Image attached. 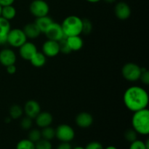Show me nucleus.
I'll list each match as a JSON object with an SVG mask.
<instances>
[{
    "instance_id": "obj_1",
    "label": "nucleus",
    "mask_w": 149,
    "mask_h": 149,
    "mask_svg": "<svg viewBox=\"0 0 149 149\" xmlns=\"http://www.w3.org/2000/svg\"><path fill=\"white\" fill-rule=\"evenodd\" d=\"M123 102L127 109L135 112L147 109L149 102L148 94L146 90L139 86H132L125 90Z\"/></svg>"
},
{
    "instance_id": "obj_2",
    "label": "nucleus",
    "mask_w": 149,
    "mask_h": 149,
    "mask_svg": "<svg viewBox=\"0 0 149 149\" xmlns=\"http://www.w3.org/2000/svg\"><path fill=\"white\" fill-rule=\"evenodd\" d=\"M132 117V129L138 134L148 135L149 134V111L144 109L133 112Z\"/></svg>"
},
{
    "instance_id": "obj_3",
    "label": "nucleus",
    "mask_w": 149,
    "mask_h": 149,
    "mask_svg": "<svg viewBox=\"0 0 149 149\" xmlns=\"http://www.w3.org/2000/svg\"><path fill=\"white\" fill-rule=\"evenodd\" d=\"M63 31L65 37L79 36L82 31V19L77 15H70L62 22Z\"/></svg>"
},
{
    "instance_id": "obj_4",
    "label": "nucleus",
    "mask_w": 149,
    "mask_h": 149,
    "mask_svg": "<svg viewBox=\"0 0 149 149\" xmlns=\"http://www.w3.org/2000/svg\"><path fill=\"white\" fill-rule=\"evenodd\" d=\"M122 74L124 78L128 81L134 82L138 81L141 74V68L136 63H127L123 66Z\"/></svg>"
},
{
    "instance_id": "obj_5",
    "label": "nucleus",
    "mask_w": 149,
    "mask_h": 149,
    "mask_svg": "<svg viewBox=\"0 0 149 149\" xmlns=\"http://www.w3.org/2000/svg\"><path fill=\"white\" fill-rule=\"evenodd\" d=\"M27 42V37L23 30L20 29H11L7 34V43L10 46L19 48Z\"/></svg>"
},
{
    "instance_id": "obj_6",
    "label": "nucleus",
    "mask_w": 149,
    "mask_h": 149,
    "mask_svg": "<svg viewBox=\"0 0 149 149\" xmlns=\"http://www.w3.org/2000/svg\"><path fill=\"white\" fill-rule=\"evenodd\" d=\"M55 137L61 142L69 143L75 137V132L70 125L63 124L55 130Z\"/></svg>"
},
{
    "instance_id": "obj_7",
    "label": "nucleus",
    "mask_w": 149,
    "mask_h": 149,
    "mask_svg": "<svg viewBox=\"0 0 149 149\" xmlns=\"http://www.w3.org/2000/svg\"><path fill=\"white\" fill-rule=\"evenodd\" d=\"M29 10L31 15L37 18L48 15L49 7L45 0H33L29 6Z\"/></svg>"
},
{
    "instance_id": "obj_8",
    "label": "nucleus",
    "mask_w": 149,
    "mask_h": 149,
    "mask_svg": "<svg viewBox=\"0 0 149 149\" xmlns=\"http://www.w3.org/2000/svg\"><path fill=\"white\" fill-rule=\"evenodd\" d=\"M44 33L46 35L47 38L48 39L56 41V42H59L60 40H61V39L65 37L61 24L55 23V22H53L47 29V30L45 31Z\"/></svg>"
},
{
    "instance_id": "obj_9",
    "label": "nucleus",
    "mask_w": 149,
    "mask_h": 149,
    "mask_svg": "<svg viewBox=\"0 0 149 149\" xmlns=\"http://www.w3.org/2000/svg\"><path fill=\"white\" fill-rule=\"evenodd\" d=\"M42 53L48 58H54L57 56L60 53L58 42L48 39L42 45Z\"/></svg>"
},
{
    "instance_id": "obj_10",
    "label": "nucleus",
    "mask_w": 149,
    "mask_h": 149,
    "mask_svg": "<svg viewBox=\"0 0 149 149\" xmlns=\"http://www.w3.org/2000/svg\"><path fill=\"white\" fill-rule=\"evenodd\" d=\"M36 52L37 48L36 45L30 42H26L19 47V55L26 61H30Z\"/></svg>"
},
{
    "instance_id": "obj_11",
    "label": "nucleus",
    "mask_w": 149,
    "mask_h": 149,
    "mask_svg": "<svg viewBox=\"0 0 149 149\" xmlns=\"http://www.w3.org/2000/svg\"><path fill=\"white\" fill-rule=\"evenodd\" d=\"M23 112L26 113V116H29L32 119H35L36 116L41 112V106L36 100H29L25 103Z\"/></svg>"
},
{
    "instance_id": "obj_12",
    "label": "nucleus",
    "mask_w": 149,
    "mask_h": 149,
    "mask_svg": "<svg viewBox=\"0 0 149 149\" xmlns=\"http://www.w3.org/2000/svg\"><path fill=\"white\" fill-rule=\"evenodd\" d=\"M114 13L116 17L119 20H127L131 15V9L127 3L120 1L115 6Z\"/></svg>"
},
{
    "instance_id": "obj_13",
    "label": "nucleus",
    "mask_w": 149,
    "mask_h": 149,
    "mask_svg": "<svg viewBox=\"0 0 149 149\" xmlns=\"http://www.w3.org/2000/svg\"><path fill=\"white\" fill-rule=\"evenodd\" d=\"M17 57L13 50L10 49H4L0 52V63L4 66L13 65L15 63Z\"/></svg>"
},
{
    "instance_id": "obj_14",
    "label": "nucleus",
    "mask_w": 149,
    "mask_h": 149,
    "mask_svg": "<svg viewBox=\"0 0 149 149\" xmlns=\"http://www.w3.org/2000/svg\"><path fill=\"white\" fill-rule=\"evenodd\" d=\"M76 124L81 128H88L93 125V117L87 112H81L77 116L75 119Z\"/></svg>"
},
{
    "instance_id": "obj_15",
    "label": "nucleus",
    "mask_w": 149,
    "mask_h": 149,
    "mask_svg": "<svg viewBox=\"0 0 149 149\" xmlns=\"http://www.w3.org/2000/svg\"><path fill=\"white\" fill-rule=\"evenodd\" d=\"M35 122L38 127L40 128H44L50 126L53 122V117L49 112H40L35 118Z\"/></svg>"
},
{
    "instance_id": "obj_16",
    "label": "nucleus",
    "mask_w": 149,
    "mask_h": 149,
    "mask_svg": "<svg viewBox=\"0 0 149 149\" xmlns=\"http://www.w3.org/2000/svg\"><path fill=\"white\" fill-rule=\"evenodd\" d=\"M65 39H66L67 44H68L71 52L72 51L77 52V51L80 50L84 45V42L80 35L79 36H68V37H65Z\"/></svg>"
},
{
    "instance_id": "obj_17",
    "label": "nucleus",
    "mask_w": 149,
    "mask_h": 149,
    "mask_svg": "<svg viewBox=\"0 0 149 149\" xmlns=\"http://www.w3.org/2000/svg\"><path fill=\"white\" fill-rule=\"evenodd\" d=\"M25 35L29 39H36L41 34V31L35 23H30L26 24L23 29Z\"/></svg>"
},
{
    "instance_id": "obj_18",
    "label": "nucleus",
    "mask_w": 149,
    "mask_h": 149,
    "mask_svg": "<svg viewBox=\"0 0 149 149\" xmlns=\"http://www.w3.org/2000/svg\"><path fill=\"white\" fill-rule=\"evenodd\" d=\"M53 20L49 16H42V17H37L36 19L35 23L40 30L41 33H45L48 27L53 23Z\"/></svg>"
},
{
    "instance_id": "obj_19",
    "label": "nucleus",
    "mask_w": 149,
    "mask_h": 149,
    "mask_svg": "<svg viewBox=\"0 0 149 149\" xmlns=\"http://www.w3.org/2000/svg\"><path fill=\"white\" fill-rule=\"evenodd\" d=\"M29 61L33 66L36 68H41L46 63L47 57L42 52L37 51Z\"/></svg>"
},
{
    "instance_id": "obj_20",
    "label": "nucleus",
    "mask_w": 149,
    "mask_h": 149,
    "mask_svg": "<svg viewBox=\"0 0 149 149\" xmlns=\"http://www.w3.org/2000/svg\"><path fill=\"white\" fill-rule=\"evenodd\" d=\"M1 17L7 20H11L16 16V9L13 5H7L2 7L1 9Z\"/></svg>"
},
{
    "instance_id": "obj_21",
    "label": "nucleus",
    "mask_w": 149,
    "mask_h": 149,
    "mask_svg": "<svg viewBox=\"0 0 149 149\" xmlns=\"http://www.w3.org/2000/svg\"><path fill=\"white\" fill-rule=\"evenodd\" d=\"M10 30H11V25L10 21L0 16V37L7 36Z\"/></svg>"
},
{
    "instance_id": "obj_22",
    "label": "nucleus",
    "mask_w": 149,
    "mask_h": 149,
    "mask_svg": "<svg viewBox=\"0 0 149 149\" xmlns=\"http://www.w3.org/2000/svg\"><path fill=\"white\" fill-rule=\"evenodd\" d=\"M41 135H42V138L50 141L55 137V130L51 127L50 126L42 128V130L41 131Z\"/></svg>"
},
{
    "instance_id": "obj_23",
    "label": "nucleus",
    "mask_w": 149,
    "mask_h": 149,
    "mask_svg": "<svg viewBox=\"0 0 149 149\" xmlns=\"http://www.w3.org/2000/svg\"><path fill=\"white\" fill-rule=\"evenodd\" d=\"M10 116L12 119H17L21 117L23 113V109L18 105H13L10 109Z\"/></svg>"
},
{
    "instance_id": "obj_24",
    "label": "nucleus",
    "mask_w": 149,
    "mask_h": 149,
    "mask_svg": "<svg viewBox=\"0 0 149 149\" xmlns=\"http://www.w3.org/2000/svg\"><path fill=\"white\" fill-rule=\"evenodd\" d=\"M129 149H149V140H146V142H143L137 139L131 143Z\"/></svg>"
},
{
    "instance_id": "obj_25",
    "label": "nucleus",
    "mask_w": 149,
    "mask_h": 149,
    "mask_svg": "<svg viewBox=\"0 0 149 149\" xmlns=\"http://www.w3.org/2000/svg\"><path fill=\"white\" fill-rule=\"evenodd\" d=\"M16 149H35V143L29 139H23L17 143Z\"/></svg>"
},
{
    "instance_id": "obj_26",
    "label": "nucleus",
    "mask_w": 149,
    "mask_h": 149,
    "mask_svg": "<svg viewBox=\"0 0 149 149\" xmlns=\"http://www.w3.org/2000/svg\"><path fill=\"white\" fill-rule=\"evenodd\" d=\"M35 149H52V146L50 141L42 138L35 143Z\"/></svg>"
},
{
    "instance_id": "obj_27",
    "label": "nucleus",
    "mask_w": 149,
    "mask_h": 149,
    "mask_svg": "<svg viewBox=\"0 0 149 149\" xmlns=\"http://www.w3.org/2000/svg\"><path fill=\"white\" fill-rule=\"evenodd\" d=\"M92 30H93L92 22L87 18L82 19V31H81V33L88 35L91 33Z\"/></svg>"
},
{
    "instance_id": "obj_28",
    "label": "nucleus",
    "mask_w": 149,
    "mask_h": 149,
    "mask_svg": "<svg viewBox=\"0 0 149 149\" xmlns=\"http://www.w3.org/2000/svg\"><path fill=\"white\" fill-rule=\"evenodd\" d=\"M29 140L32 141L33 143H36L39 140L42 139V135H41V131L37 129H33L29 132Z\"/></svg>"
},
{
    "instance_id": "obj_29",
    "label": "nucleus",
    "mask_w": 149,
    "mask_h": 149,
    "mask_svg": "<svg viewBox=\"0 0 149 149\" xmlns=\"http://www.w3.org/2000/svg\"><path fill=\"white\" fill-rule=\"evenodd\" d=\"M138 138V133L134 129H128L125 132V138L130 143L136 141Z\"/></svg>"
},
{
    "instance_id": "obj_30",
    "label": "nucleus",
    "mask_w": 149,
    "mask_h": 149,
    "mask_svg": "<svg viewBox=\"0 0 149 149\" xmlns=\"http://www.w3.org/2000/svg\"><path fill=\"white\" fill-rule=\"evenodd\" d=\"M58 44H59L60 52H62L63 54H69L70 52H71V50L70 49L69 47H68V44H67L65 37L60 40L58 42Z\"/></svg>"
},
{
    "instance_id": "obj_31",
    "label": "nucleus",
    "mask_w": 149,
    "mask_h": 149,
    "mask_svg": "<svg viewBox=\"0 0 149 149\" xmlns=\"http://www.w3.org/2000/svg\"><path fill=\"white\" fill-rule=\"evenodd\" d=\"M32 125H33V121H32L31 118L29 117V116L24 117L20 122V127L22 129L25 130H30L31 128Z\"/></svg>"
},
{
    "instance_id": "obj_32",
    "label": "nucleus",
    "mask_w": 149,
    "mask_h": 149,
    "mask_svg": "<svg viewBox=\"0 0 149 149\" xmlns=\"http://www.w3.org/2000/svg\"><path fill=\"white\" fill-rule=\"evenodd\" d=\"M141 82L146 85L149 84V71L146 68H141V74L140 79Z\"/></svg>"
},
{
    "instance_id": "obj_33",
    "label": "nucleus",
    "mask_w": 149,
    "mask_h": 149,
    "mask_svg": "<svg viewBox=\"0 0 149 149\" xmlns=\"http://www.w3.org/2000/svg\"><path fill=\"white\" fill-rule=\"evenodd\" d=\"M84 149H104V148L100 143L97 141H93L89 143Z\"/></svg>"
},
{
    "instance_id": "obj_34",
    "label": "nucleus",
    "mask_w": 149,
    "mask_h": 149,
    "mask_svg": "<svg viewBox=\"0 0 149 149\" xmlns=\"http://www.w3.org/2000/svg\"><path fill=\"white\" fill-rule=\"evenodd\" d=\"M56 149H72L71 144L69 143H63L62 142Z\"/></svg>"
},
{
    "instance_id": "obj_35",
    "label": "nucleus",
    "mask_w": 149,
    "mask_h": 149,
    "mask_svg": "<svg viewBox=\"0 0 149 149\" xmlns=\"http://www.w3.org/2000/svg\"><path fill=\"white\" fill-rule=\"evenodd\" d=\"M6 68H7V72L9 74H14L16 72V66L15 65V64H13V65H8V66L6 67Z\"/></svg>"
},
{
    "instance_id": "obj_36",
    "label": "nucleus",
    "mask_w": 149,
    "mask_h": 149,
    "mask_svg": "<svg viewBox=\"0 0 149 149\" xmlns=\"http://www.w3.org/2000/svg\"><path fill=\"white\" fill-rule=\"evenodd\" d=\"M15 0H0V5L1 7L7 5H13Z\"/></svg>"
},
{
    "instance_id": "obj_37",
    "label": "nucleus",
    "mask_w": 149,
    "mask_h": 149,
    "mask_svg": "<svg viewBox=\"0 0 149 149\" xmlns=\"http://www.w3.org/2000/svg\"><path fill=\"white\" fill-rule=\"evenodd\" d=\"M105 2L109 3V4H112V3H114L116 0H103Z\"/></svg>"
},
{
    "instance_id": "obj_38",
    "label": "nucleus",
    "mask_w": 149,
    "mask_h": 149,
    "mask_svg": "<svg viewBox=\"0 0 149 149\" xmlns=\"http://www.w3.org/2000/svg\"><path fill=\"white\" fill-rule=\"evenodd\" d=\"M86 1L90 3H97V2H99L100 1H101V0H86Z\"/></svg>"
},
{
    "instance_id": "obj_39",
    "label": "nucleus",
    "mask_w": 149,
    "mask_h": 149,
    "mask_svg": "<svg viewBox=\"0 0 149 149\" xmlns=\"http://www.w3.org/2000/svg\"><path fill=\"white\" fill-rule=\"evenodd\" d=\"M105 149H118V148H116V147L113 146H109L106 147Z\"/></svg>"
},
{
    "instance_id": "obj_40",
    "label": "nucleus",
    "mask_w": 149,
    "mask_h": 149,
    "mask_svg": "<svg viewBox=\"0 0 149 149\" xmlns=\"http://www.w3.org/2000/svg\"><path fill=\"white\" fill-rule=\"evenodd\" d=\"M72 149H84V148L82 146H76L75 148H74Z\"/></svg>"
},
{
    "instance_id": "obj_41",
    "label": "nucleus",
    "mask_w": 149,
    "mask_h": 149,
    "mask_svg": "<svg viewBox=\"0 0 149 149\" xmlns=\"http://www.w3.org/2000/svg\"><path fill=\"white\" fill-rule=\"evenodd\" d=\"M1 9H2V7L0 5V16H1Z\"/></svg>"
},
{
    "instance_id": "obj_42",
    "label": "nucleus",
    "mask_w": 149,
    "mask_h": 149,
    "mask_svg": "<svg viewBox=\"0 0 149 149\" xmlns=\"http://www.w3.org/2000/svg\"><path fill=\"white\" fill-rule=\"evenodd\" d=\"M1 45V40H0V45Z\"/></svg>"
}]
</instances>
